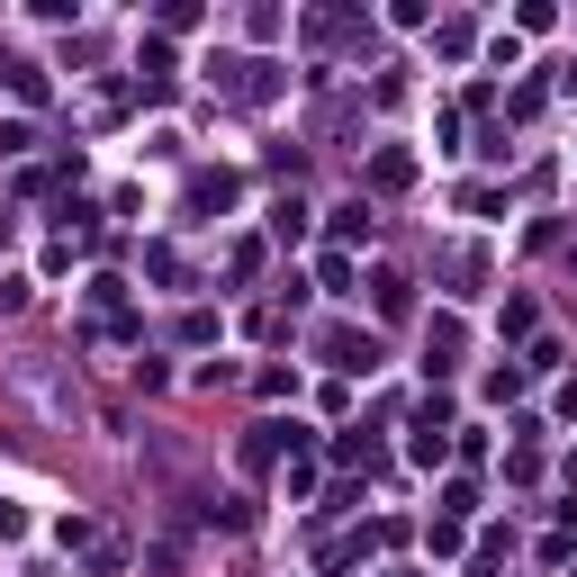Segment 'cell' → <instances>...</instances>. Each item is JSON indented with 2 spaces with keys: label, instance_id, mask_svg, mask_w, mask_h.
I'll list each match as a JSON object with an SVG mask.
<instances>
[{
  "label": "cell",
  "instance_id": "6da1fadb",
  "mask_svg": "<svg viewBox=\"0 0 577 577\" xmlns=\"http://www.w3.org/2000/svg\"><path fill=\"white\" fill-rule=\"evenodd\" d=\"M325 352H334V371H371V352H379V343H371V334H352V325H334Z\"/></svg>",
  "mask_w": 577,
  "mask_h": 577
},
{
  "label": "cell",
  "instance_id": "7a4b0ae2",
  "mask_svg": "<svg viewBox=\"0 0 577 577\" xmlns=\"http://www.w3.org/2000/svg\"><path fill=\"white\" fill-rule=\"evenodd\" d=\"M371 181H379V190H406V181H415V163H406V154H379V163H371Z\"/></svg>",
  "mask_w": 577,
  "mask_h": 577
},
{
  "label": "cell",
  "instance_id": "3957f363",
  "mask_svg": "<svg viewBox=\"0 0 577 577\" xmlns=\"http://www.w3.org/2000/svg\"><path fill=\"white\" fill-rule=\"evenodd\" d=\"M379 316H406V271H379Z\"/></svg>",
  "mask_w": 577,
  "mask_h": 577
}]
</instances>
